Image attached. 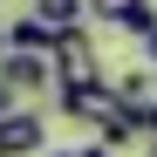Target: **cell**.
<instances>
[{"mask_svg":"<svg viewBox=\"0 0 157 157\" xmlns=\"http://www.w3.org/2000/svg\"><path fill=\"white\" fill-rule=\"evenodd\" d=\"M96 75H102V62H96L89 28H68V34L55 41V89H62V82H96Z\"/></svg>","mask_w":157,"mask_h":157,"instance_id":"3","label":"cell"},{"mask_svg":"<svg viewBox=\"0 0 157 157\" xmlns=\"http://www.w3.org/2000/svg\"><path fill=\"white\" fill-rule=\"evenodd\" d=\"M144 55H150V68H157V21L144 28Z\"/></svg>","mask_w":157,"mask_h":157,"instance_id":"8","label":"cell"},{"mask_svg":"<svg viewBox=\"0 0 157 157\" xmlns=\"http://www.w3.org/2000/svg\"><path fill=\"white\" fill-rule=\"evenodd\" d=\"M55 157H109V150H102V144H89V150H55Z\"/></svg>","mask_w":157,"mask_h":157,"instance_id":"9","label":"cell"},{"mask_svg":"<svg viewBox=\"0 0 157 157\" xmlns=\"http://www.w3.org/2000/svg\"><path fill=\"white\" fill-rule=\"evenodd\" d=\"M0 55H7V28H0Z\"/></svg>","mask_w":157,"mask_h":157,"instance_id":"11","label":"cell"},{"mask_svg":"<svg viewBox=\"0 0 157 157\" xmlns=\"http://www.w3.org/2000/svg\"><path fill=\"white\" fill-rule=\"evenodd\" d=\"M89 21L96 28H123V34L144 41V28L157 21V0H89Z\"/></svg>","mask_w":157,"mask_h":157,"instance_id":"4","label":"cell"},{"mask_svg":"<svg viewBox=\"0 0 157 157\" xmlns=\"http://www.w3.org/2000/svg\"><path fill=\"white\" fill-rule=\"evenodd\" d=\"M34 14L48 21V28H82V21H89V0H34Z\"/></svg>","mask_w":157,"mask_h":157,"instance_id":"6","label":"cell"},{"mask_svg":"<svg viewBox=\"0 0 157 157\" xmlns=\"http://www.w3.org/2000/svg\"><path fill=\"white\" fill-rule=\"evenodd\" d=\"M14 102H21V89L7 82V75H0V116H7V109H14Z\"/></svg>","mask_w":157,"mask_h":157,"instance_id":"7","label":"cell"},{"mask_svg":"<svg viewBox=\"0 0 157 157\" xmlns=\"http://www.w3.org/2000/svg\"><path fill=\"white\" fill-rule=\"evenodd\" d=\"M144 157H157V137H150V144H144Z\"/></svg>","mask_w":157,"mask_h":157,"instance_id":"10","label":"cell"},{"mask_svg":"<svg viewBox=\"0 0 157 157\" xmlns=\"http://www.w3.org/2000/svg\"><path fill=\"white\" fill-rule=\"evenodd\" d=\"M68 28H48L41 14H21V21H7V48H34V55H55V41H62Z\"/></svg>","mask_w":157,"mask_h":157,"instance_id":"5","label":"cell"},{"mask_svg":"<svg viewBox=\"0 0 157 157\" xmlns=\"http://www.w3.org/2000/svg\"><path fill=\"white\" fill-rule=\"evenodd\" d=\"M41 144H48V116L14 102V109L0 116V157H41Z\"/></svg>","mask_w":157,"mask_h":157,"instance_id":"2","label":"cell"},{"mask_svg":"<svg viewBox=\"0 0 157 157\" xmlns=\"http://www.w3.org/2000/svg\"><path fill=\"white\" fill-rule=\"evenodd\" d=\"M0 75L21 96H55V55H34V48H7L0 55Z\"/></svg>","mask_w":157,"mask_h":157,"instance_id":"1","label":"cell"}]
</instances>
